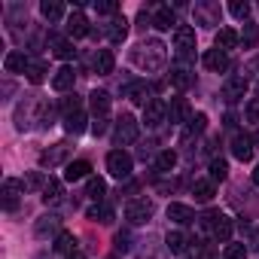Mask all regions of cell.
I'll use <instances>...</instances> for the list:
<instances>
[{
  "label": "cell",
  "mask_w": 259,
  "mask_h": 259,
  "mask_svg": "<svg viewBox=\"0 0 259 259\" xmlns=\"http://www.w3.org/2000/svg\"><path fill=\"white\" fill-rule=\"evenodd\" d=\"M55 110L46 104V98L40 95H25L19 104H16V113H13V122L19 132H31V128H49L55 125Z\"/></svg>",
  "instance_id": "6da1fadb"
},
{
  "label": "cell",
  "mask_w": 259,
  "mask_h": 259,
  "mask_svg": "<svg viewBox=\"0 0 259 259\" xmlns=\"http://www.w3.org/2000/svg\"><path fill=\"white\" fill-rule=\"evenodd\" d=\"M132 61L147 73H159L168 64V46L162 40H141L132 49Z\"/></svg>",
  "instance_id": "7a4b0ae2"
},
{
  "label": "cell",
  "mask_w": 259,
  "mask_h": 259,
  "mask_svg": "<svg viewBox=\"0 0 259 259\" xmlns=\"http://www.w3.org/2000/svg\"><path fill=\"white\" fill-rule=\"evenodd\" d=\"M138 135H141V122H138L132 113H122V116L116 119V128H113V141H116V147L122 150V147H128V144H135Z\"/></svg>",
  "instance_id": "3957f363"
},
{
  "label": "cell",
  "mask_w": 259,
  "mask_h": 259,
  "mask_svg": "<svg viewBox=\"0 0 259 259\" xmlns=\"http://www.w3.org/2000/svg\"><path fill=\"white\" fill-rule=\"evenodd\" d=\"M174 52H177L180 64H192V58H195V28L180 25L174 31Z\"/></svg>",
  "instance_id": "277c9868"
},
{
  "label": "cell",
  "mask_w": 259,
  "mask_h": 259,
  "mask_svg": "<svg viewBox=\"0 0 259 259\" xmlns=\"http://www.w3.org/2000/svg\"><path fill=\"white\" fill-rule=\"evenodd\" d=\"M156 213V204L153 198H132L125 204V220L132 223V226H147Z\"/></svg>",
  "instance_id": "5b68a950"
},
{
  "label": "cell",
  "mask_w": 259,
  "mask_h": 259,
  "mask_svg": "<svg viewBox=\"0 0 259 259\" xmlns=\"http://www.w3.org/2000/svg\"><path fill=\"white\" fill-rule=\"evenodd\" d=\"M192 19L201 28H217L223 22V7L213 4V0H198V4L192 7Z\"/></svg>",
  "instance_id": "8992f818"
},
{
  "label": "cell",
  "mask_w": 259,
  "mask_h": 259,
  "mask_svg": "<svg viewBox=\"0 0 259 259\" xmlns=\"http://www.w3.org/2000/svg\"><path fill=\"white\" fill-rule=\"evenodd\" d=\"M132 168H135V159L128 156L125 150H110L107 153V171H110V177L128 180V177H132Z\"/></svg>",
  "instance_id": "52a82bcc"
},
{
  "label": "cell",
  "mask_w": 259,
  "mask_h": 259,
  "mask_svg": "<svg viewBox=\"0 0 259 259\" xmlns=\"http://www.w3.org/2000/svg\"><path fill=\"white\" fill-rule=\"evenodd\" d=\"M70 153H73V147H70L67 141L52 144V147H46V150L40 153V168H58V165H67Z\"/></svg>",
  "instance_id": "ba28073f"
},
{
  "label": "cell",
  "mask_w": 259,
  "mask_h": 259,
  "mask_svg": "<svg viewBox=\"0 0 259 259\" xmlns=\"http://www.w3.org/2000/svg\"><path fill=\"white\" fill-rule=\"evenodd\" d=\"M64 229H61V217L58 213H43V217H37V223H34V235L40 238V241H46V238H58Z\"/></svg>",
  "instance_id": "9c48e42d"
},
{
  "label": "cell",
  "mask_w": 259,
  "mask_h": 259,
  "mask_svg": "<svg viewBox=\"0 0 259 259\" xmlns=\"http://www.w3.org/2000/svg\"><path fill=\"white\" fill-rule=\"evenodd\" d=\"M128 25H132V22H128V19L119 13V16H113L101 31H104V37H107L113 46H119V43H125V37H128Z\"/></svg>",
  "instance_id": "30bf717a"
},
{
  "label": "cell",
  "mask_w": 259,
  "mask_h": 259,
  "mask_svg": "<svg viewBox=\"0 0 259 259\" xmlns=\"http://www.w3.org/2000/svg\"><path fill=\"white\" fill-rule=\"evenodd\" d=\"M162 122H168V107H165V101L153 98V101L144 107V125L156 132V128H162Z\"/></svg>",
  "instance_id": "8fae6325"
},
{
  "label": "cell",
  "mask_w": 259,
  "mask_h": 259,
  "mask_svg": "<svg viewBox=\"0 0 259 259\" xmlns=\"http://www.w3.org/2000/svg\"><path fill=\"white\" fill-rule=\"evenodd\" d=\"M168 82L174 85V89H180V92H186V89H192L195 85V70H192V64H174L171 67V73H168Z\"/></svg>",
  "instance_id": "7c38bea8"
},
{
  "label": "cell",
  "mask_w": 259,
  "mask_h": 259,
  "mask_svg": "<svg viewBox=\"0 0 259 259\" xmlns=\"http://www.w3.org/2000/svg\"><path fill=\"white\" fill-rule=\"evenodd\" d=\"M247 89H250L247 76H229V79L223 82V101H226V104H238V101L247 95Z\"/></svg>",
  "instance_id": "4fadbf2b"
},
{
  "label": "cell",
  "mask_w": 259,
  "mask_h": 259,
  "mask_svg": "<svg viewBox=\"0 0 259 259\" xmlns=\"http://www.w3.org/2000/svg\"><path fill=\"white\" fill-rule=\"evenodd\" d=\"M22 192H25V183H22V180L7 177V180H4V189H0V195H4V207H7V210H16V207H19Z\"/></svg>",
  "instance_id": "5bb4252c"
},
{
  "label": "cell",
  "mask_w": 259,
  "mask_h": 259,
  "mask_svg": "<svg viewBox=\"0 0 259 259\" xmlns=\"http://www.w3.org/2000/svg\"><path fill=\"white\" fill-rule=\"evenodd\" d=\"M125 98L132 101V104H141V107H147V104L153 101V89H150L144 79H135V82H128V85H125Z\"/></svg>",
  "instance_id": "9a60e30c"
},
{
  "label": "cell",
  "mask_w": 259,
  "mask_h": 259,
  "mask_svg": "<svg viewBox=\"0 0 259 259\" xmlns=\"http://www.w3.org/2000/svg\"><path fill=\"white\" fill-rule=\"evenodd\" d=\"M189 119H192L189 101L186 98H171V104H168V122L171 125H180V122H189Z\"/></svg>",
  "instance_id": "2e32d148"
},
{
  "label": "cell",
  "mask_w": 259,
  "mask_h": 259,
  "mask_svg": "<svg viewBox=\"0 0 259 259\" xmlns=\"http://www.w3.org/2000/svg\"><path fill=\"white\" fill-rule=\"evenodd\" d=\"M253 150H256V144H253V138L250 135H235L232 138V156L238 159V162H250L253 159Z\"/></svg>",
  "instance_id": "e0dca14e"
},
{
  "label": "cell",
  "mask_w": 259,
  "mask_h": 259,
  "mask_svg": "<svg viewBox=\"0 0 259 259\" xmlns=\"http://www.w3.org/2000/svg\"><path fill=\"white\" fill-rule=\"evenodd\" d=\"M150 10H153V28H159V31H171V28L177 31L180 28L171 7H150Z\"/></svg>",
  "instance_id": "ac0fdd59"
},
{
  "label": "cell",
  "mask_w": 259,
  "mask_h": 259,
  "mask_svg": "<svg viewBox=\"0 0 259 259\" xmlns=\"http://www.w3.org/2000/svg\"><path fill=\"white\" fill-rule=\"evenodd\" d=\"M92 34V25H89V19L76 10V13H70L67 16V37L70 40H79V37H89Z\"/></svg>",
  "instance_id": "d6986e66"
},
{
  "label": "cell",
  "mask_w": 259,
  "mask_h": 259,
  "mask_svg": "<svg viewBox=\"0 0 259 259\" xmlns=\"http://www.w3.org/2000/svg\"><path fill=\"white\" fill-rule=\"evenodd\" d=\"M113 67H116V55H113L110 49H98V52L92 55V70H95L98 76H110Z\"/></svg>",
  "instance_id": "ffe728a7"
},
{
  "label": "cell",
  "mask_w": 259,
  "mask_h": 259,
  "mask_svg": "<svg viewBox=\"0 0 259 259\" xmlns=\"http://www.w3.org/2000/svg\"><path fill=\"white\" fill-rule=\"evenodd\" d=\"M168 220H171V223H177V226H189V223H195L198 217H195V210H192L189 204L171 201V204H168Z\"/></svg>",
  "instance_id": "44dd1931"
},
{
  "label": "cell",
  "mask_w": 259,
  "mask_h": 259,
  "mask_svg": "<svg viewBox=\"0 0 259 259\" xmlns=\"http://www.w3.org/2000/svg\"><path fill=\"white\" fill-rule=\"evenodd\" d=\"M189 244H195L186 232H180V229H174V232H168V238H165V250H171L174 256H183L186 250H189Z\"/></svg>",
  "instance_id": "7402d4cb"
},
{
  "label": "cell",
  "mask_w": 259,
  "mask_h": 259,
  "mask_svg": "<svg viewBox=\"0 0 259 259\" xmlns=\"http://www.w3.org/2000/svg\"><path fill=\"white\" fill-rule=\"evenodd\" d=\"M89 110H92V119H107L110 116V95L107 92H92L89 95Z\"/></svg>",
  "instance_id": "603a6c76"
},
{
  "label": "cell",
  "mask_w": 259,
  "mask_h": 259,
  "mask_svg": "<svg viewBox=\"0 0 259 259\" xmlns=\"http://www.w3.org/2000/svg\"><path fill=\"white\" fill-rule=\"evenodd\" d=\"M43 204L46 207H55V204H61L64 201V186H61V180H55V177H49L46 180V186H43Z\"/></svg>",
  "instance_id": "cb8c5ba5"
},
{
  "label": "cell",
  "mask_w": 259,
  "mask_h": 259,
  "mask_svg": "<svg viewBox=\"0 0 259 259\" xmlns=\"http://www.w3.org/2000/svg\"><path fill=\"white\" fill-rule=\"evenodd\" d=\"M73 82H76V70H73V67H67V64H64V67H58V70H55V76H52V89H55V92H70V89H73Z\"/></svg>",
  "instance_id": "d4e9b609"
},
{
  "label": "cell",
  "mask_w": 259,
  "mask_h": 259,
  "mask_svg": "<svg viewBox=\"0 0 259 259\" xmlns=\"http://www.w3.org/2000/svg\"><path fill=\"white\" fill-rule=\"evenodd\" d=\"M92 177V165L85 159H76V162H67V171H64V180L67 183H76V180H89Z\"/></svg>",
  "instance_id": "484cf974"
},
{
  "label": "cell",
  "mask_w": 259,
  "mask_h": 259,
  "mask_svg": "<svg viewBox=\"0 0 259 259\" xmlns=\"http://www.w3.org/2000/svg\"><path fill=\"white\" fill-rule=\"evenodd\" d=\"M85 217L92 220V223H101V226H110L113 220H116V213H113V207L110 204H104V201H95L89 210H85Z\"/></svg>",
  "instance_id": "4316f807"
},
{
  "label": "cell",
  "mask_w": 259,
  "mask_h": 259,
  "mask_svg": "<svg viewBox=\"0 0 259 259\" xmlns=\"http://www.w3.org/2000/svg\"><path fill=\"white\" fill-rule=\"evenodd\" d=\"M49 49H52V55H55V58H61V61H70V58L76 55V49H73L70 37H55V34H52V43H49Z\"/></svg>",
  "instance_id": "83f0119b"
},
{
  "label": "cell",
  "mask_w": 259,
  "mask_h": 259,
  "mask_svg": "<svg viewBox=\"0 0 259 259\" xmlns=\"http://www.w3.org/2000/svg\"><path fill=\"white\" fill-rule=\"evenodd\" d=\"M201 61H204V67H207V70H213V73L229 70V55H226V52H220V49H207Z\"/></svg>",
  "instance_id": "f1b7e54d"
},
{
  "label": "cell",
  "mask_w": 259,
  "mask_h": 259,
  "mask_svg": "<svg viewBox=\"0 0 259 259\" xmlns=\"http://www.w3.org/2000/svg\"><path fill=\"white\" fill-rule=\"evenodd\" d=\"M192 195H195V201L207 204V201L217 195V183H213L210 177H201V180H195V183H192Z\"/></svg>",
  "instance_id": "f546056e"
},
{
  "label": "cell",
  "mask_w": 259,
  "mask_h": 259,
  "mask_svg": "<svg viewBox=\"0 0 259 259\" xmlns=\"http://www.w3.org/2000/svg\"><path fill=\"white\" fill-rule=\"evenodd\" d=\"M28 55L25 52H7V58H4V67H7V73H28Z\"/></svg>",
  "instance_id": "4dcf8cb0"
},
{
  "label": "cell",
  "mask_w": 259,
  "mask_h": 259,
  "mask_svg": "<svg viewBox=\"0 0 259 259\" xmlns=\"http://www.w3.org/2000/svg\"><path fill=\"white\" fill-rule=\"evenodd\" d=\"M40 16L52 25V22H61V16H64V4L61 0H43L40 4Z\"/></svg>",
  "instance_id": "1f68e13d"
},
{
  "label": "cell",
  "mask_w": 259,
  "mask_h": 259,
  "mask_svg": "<svg viewBox=\"0 0 259 259\" xmlns=\"http://www.w3.org/2000/svg\"><path fill=\"white\" fill-rule=\"evenodd\" d=\"M238 43H241V37H238L232 28H220V31H217V49H220V52H226V55H229Z\"/></svg>",
  "instance_id": "d6a6232c"
},
{
  "label": "cell",
  "mask_w": 259,
  "mask_h": 259,
  "mask_svg": "<svg viewBox=\"0 0 259 259\" xmlns=\"http://www.w3.org/2000/svg\"><path fill=\"white\" fill-rule=\"evenodd\" d=\"M232 232H235V223L229 220V217H223L220 213V220H217V226H213V241H220V244H229L232 241Z\"/></svg>",
  "instance_id": "836d02e7"
},
{
  "label": "cell",
  "mask_w": 259,
  "mask_h": 259,
  "mask_svg": "<svg viewBox=\"0 0 259 259\" xmlns=\"http://www.w3.org/2000/svg\"><path fill=\"white\" fill-rule=\"evenodd\" d=\"M153 165H156V174H171V171L177 168V153H174V150H162Z\"/></svg>",
  "instance_id": "e575fe53"
},
{
  "label": "cell",
  "mask_w": 259,
  "mask_h": 259,
  "mask_svg": "<svg viewBox=\"0 0 259 259\" xmlns=\"http://www.w3.org/2000/svg\"><path fill=\"white\" fill-rule=\"evenodd\" d=\"M55 253L73 256V253H76V235H73V232H61V235L55 238Z\"/></svg>",
  "instance_id": "d590c367"
},
{
  "label": "cell",
  "mask_w": 259,
  "mask_h": 259,
  "mask_svg": "<svg viewBox=\"0 0 259 259\" xmlns=\"http://www.w3.org/2000/svg\"><path fill=\"white\" fill-rule=\"evenodd\" d=\"M238 37H241L244 49H256V46H259V25H256V22H244V31H241Z\"/></svg>",
  "instance_id": "8d00e7d4"
},
{
  "label": "cell",
  "mask_w": 259,
  "mask_h": 259,
  "mask_svg": "<svg viewBox=\"0 0 259 259\" xmlns=\"http://www.w3.org/2000/svg\"><path fill=\"white\" fill-rule=\"evenodd\" d=\"M207 171H210V180H213V183H223V180L229 177V165H226V159H223V156H210Z\"/></svg>",
  "instance_id": "74e56055"
},
{
  "label": "cell",
  "mask_w": 259,
  "mask_h": 259,
  "mask_svg": "<svg viewBox=\"0 0 259 259\" xmlns=\"http://www.w3.org/2000/svg\"><path fill=\"white\" fill-rule=\"evenodd\" d=\"M85 195H89L92 201H104V195H107V183H104L101 177L92 174V177L85 180Z\"/></svg>",
  "instance_id": "f35d334b"
},
{
  "label": "cell",
  "mask_w": 259,
  "mask_h": 259,
  "mask_svg": "<svg viewBox=\"0 0 259 259\" xmlns=\"http://www.w3.org/2000/svg\"><path fill=\"white\" fill-rule=\"evenodd\" d=\"M64 132H67V135H73V138L85 132V113H82V110H79V113H73V116H64Z\"/></svg>",
  "instance_id": "ab89813d"
},
{
  "label": "cell",
  "mask_w": 259,
  "mask_h": 259,
  "mask_svg": "<svg viewBox=\"0 0 259 259\" xmlns=\"http://www.w3.org/2000/svg\"><path fill=\"white\" fill-rule=\"evenodd\" d=\"M25 76H28V82H34V85H40V82L46 79V64H43L40 58H34V61L28 64V73H25Z\"/></svg>",
  "instance_id": "60d3db41"
},
{
  "label": "cell",
  "mask_w": 259,
  "mask_h": 259,
  "mask_svg": "<svg viewBox=\"0 0 259 259\" xmlns=\"http://www.w3.org/2000/svg\"><path fill=\"white\" fill-rule=\"evenodd\" d=\"M46 180L49 177H43L40 171H31V174H25V192H43V186H46Z\"/></svg>",
  "instance_id": "b9f144b4"
},
{
  "label": "cell",
  "mask_w": 259,
  "mask_h": 259,
  "mask_svg": "<svg viewBox=\"0 0 259 259\" xmlns=\"http://www.w3.org/2000/svg\"><path fill=\"white\" fill-rule=\"evenodd\" d=\"M204 128H207V116L204 113H195L186 125V138H195V135H204Z\"/></svg>",
  "instance_id": "7bdbcfd3"
},
{
  "label": "cell",
  "mask_w": 259,
  "mask_h": 259,
  "mask_svg": "<svg viewBox=\"0 0 259 259\" xmlns=\"http://www.w3.org/2000/svg\"><path fill=\"white\" fill-rule=\"evenodd\" d=\"M135 235L132 232H128V229H122V232H116V238H113V247H116V253H128V250H132L135 244Z\"/></svg>",
  "instance_id": "ee69618b"
},
{
  "label": "cell",
  "mask_w": 259,
  "mask_h": 259,
  "mask_svg": "<svg viewBox=\"0 0 259 259\" xmlns=\"http://www.w3.org/2000/svg\"><path fill=\"white\" fill-rule=\"evenodd\" d=\"M144 247L138 250V259H162V244H156L153 238L150 241H141Z\"/></svg>",
  "instance_id": "f6af8a7d"
},
{
  "label": "cell",
  "mask_w": 259,
  "mask_h": 259,
  "mask_svg": "<svg viewBox=\"0 0 259 259\" xmlns=\"http://www.w3.org/2000/svg\"><path fill=\"white\" fill-rule=\"evenodd\" d=\"M229 13H232L238 22H250V4H247V0H232V4H229Z\"/></svg>",
  "instance_id": "bcb514c9"
},
{
  "label": "cell",
  "mask_w": 259,
  "mask_h": 259,
  "mask_svg": "<svg viewBox=\"0 0 259 259\" xmlns=\"http://www.w3.org/2000/svg\"><path fill=\"white\" fill-rule=\"evenodd\" d=\"M82 110V98L79 95H67L64 101H61V113L64 116H73V113H79Z\"/></svg>",
  "instance_id": "7dc6e473"
},
{
  "label": "cell",
  "mask_w": 259,
  "mask_h": 259,
  "mask_svg": "<svg viewBox=\"0 0 259 259\" xmlns=\"http://www.w3.org/2000/svg\"><path fill=\"white\" fill-rule=\"evenodd\" d=\"M95 13H98V16H110V19H113V16H119L122 10H119V4H113V0H101V4H95Z\"/></svg>",
  "instance_id": "c3c4849f"
},
{
  "label": "cell",
  "mask_w": 259,
  "mask_h": 259,
  "mask_svg": "<svg viewBox=\"0 0 259 259\" xmlns=\"http://www.w3.org/2000/svg\"><path fill=\"white\" fill-rule=\"evenodd\" d=\"M223 259H247V247L244 244H226Z\"/></svg>",
  "instance_id": "681fc988"
},
{
  "label": "cell",
  "mask_w": 259,
  "mask_h": 259,
  "mask_svg": "<svg viewBox=\"0 0 259 259\" xmlns=\"http://www.w3.org/2000/svg\"><path fill=\"white\" fill-rule=\"evenodd\" d=\"M244 116H247V122L259 125V98H250V101H247V107H244Z\"/></svg>",
  "instance_id": "f907efd6"
},
{
  "label": "cell",
  "mask_w": 259,
  "mask_h": 259,
  "mask_svg": "<svg viewBox=\"0 0 259 259\" xmlns=\"http://www.w3.org/2000/svg\"><path fill=\"white\" fill-rule=\"evenodd\" d=\"M156 156H159L156 144H144V147H138V159H141V162H156Z\"/></svg>",
  "instance_id": "816d5d0a"
},
{
  "label": "cell",
  "mask_w": 259,
  "mask_h": 259,
  "mask_svg": "<svg viewBox=\"0 0 259 259\" xmlns=\"http://www.w3.org/2000/svg\"><path fill=\"white\" fill-rule=\"evenodd\" d=\"M104 132H107V119H95V122H92V135L101 138Z\"/></svg>",
  "instance_id": "f5cc1de1"
},
{
  "label": "cell",
  "mask_w": 259,
  "mask_h": 259,
  "mask_svg": "<svg viewBox=\"0 0 259 259\" xmlns=\"http://www.w3.org/2000/svg\"><path fill=\"white\" fill-rule=\"evenodd\" d=\"M156 189L159 192H174L177 189V180H162V183H156Z\"/></svg>",
  "instance_id": "db71d44e"
},
{
  "label": "cell",
  "mask_w": 259,
  "mask_h": 259,
  "mask_svg": "<svg viewBox=\"0 0 259 259\" xmlns=\"http://www.w3.org/2000/svg\"><path fill=\"white\" fill-rule=\"evenodd\" d=\"M223 125H226V128H235V125H238V116H235V113H226Z\"/></svg>",
  "instance_id": "11a10c76"
},
{
  "label": "cell",
  "mask_w": 259,
  "mask_h": 259,
  "mask_svg": "<svg viewBox=\"0 0 259 259\" xmlns=\"http://www.w3.org/2000/svg\"><path fill=\"white\" fill-rule=\"evenodd\" d=\"M253 250L259 253V226H256V232H253Z\"/></svg>",
  "instance_id": "9f6ffc18"
},
{
  "label": "cell",
  "mask_w": 259,
  "mask_h": 259,
  "mask_svg": "<svg viewBox=\"0 0 259 259\" xmlns=\"http://www.w3.org/2000/svg\"><path fill=\"white\" fill-rule=\"evenodd\" d=\"M253 183H256V186H259V165H256V168H253Z\"/></svg>",
  "instance_id": "6f0895ef"
},
{
  "label": "cell",
  "mask_w": 259,
  "mask_h": 259,
  "mask_svg": "<svg viewBox=\"0 0 259 259\" xmlns=\"http://www.w3.org/2000/svg\"><path fill=\"white\" fill-rule=\"evenodd\" d=\"M34 259H52V256H49V253H40V256H34Z\"/></svg>",
  "instance_id": "680465c9"
},
{
  "label": "cell",
  "mask_w": 259,
  "mask_h": 259,
  "mask_svg": "<svg viewBox=\"0 0 259 259\" xmlns=\"http://www.w3.org/2000/svg\"><path fill=\"white\" fill-rule=\"evenodd\" d=\"M67 259H85V256H82V253H73V256H67Z\"/></svg>",
  "instance_id": "91938a15"
},
{
  "label": "cell",
  "mask_w": 259,
  "mask_h": 259,
  "mask_svg": "<svg viewBox=\"0 0 259 259\" xmlns=\"http://www.w3.org/2000/svg\"><path fill=\"white\" fill-rule=\"evenodd\" d=\"M253 67H256V70H259V58H256V61H253Z\"/></svg>",
  "instance_id": "94428289"
},
{
  "label": "cell",
  "mask_w": 259,
  "mask_h": 259,
  "mask_svg": "<svg viewBox=\"0 0 259 259\" xmlns=\"http://www.w3.org/2000/svg\"><path fill=\"white\" fill-rule=\"evenodd\" d=\"M107 259H119V256H107Z\"/></svg>",
  "instance_id": "6125c7cd"
}]
</instances>
